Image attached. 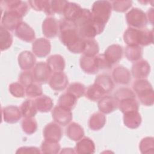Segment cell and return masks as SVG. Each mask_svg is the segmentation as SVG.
<instances>
[{
	"mask_svg": "<svg viewBox=\"0 0 154 154\" xmlns=\"http://www.w3.org/2000/svg\"><path fill=\"white\" fill-rule=\"evenodd\" d=\"M59 28L60 40L68 50L73 54L82 53L84 39L79 35L75 25L64 19L59 22Z\"/></svg>",
	"mask_w": 154,
	"mask_h": 154,
	"instance_id": "6da1fadb",
	"label": "cell"
},
{
	"mask_svg": "<svg viewBox=\"0 0 154 154\" xmlns=\"http://www.w3.org/2000/svg\"><path fill=\"white\" fill-rule=\"evenodd\" d=\"M123 40L128 45L148 46L153 42V31L129 27L123 34Z\"/></svg>",
	"mask_w": 154,
	"mask_h": 154,
	"instance_id": "7a4b0ae2",
	"label": "cell"
},
{
	"mask_svg": "<svg viewBox=\"0 0 154 154\" xmlns=\"http://www.w3.org/2000/svg\"><path fill=\"white\" fill-rule=\"evenodd\" d=\"M132 88L139 100L145 106H152L154 102V92L151 84L144 79L135 81Z\"/></svg>",
	"mask_w": 154,
	"mask_h": 154,
	"instance_id": "3957f363",
	"label": "cell"
},
{
	"mask_svg": "<svg viewBox=\"0 0 154 154\" xmlns=\"http://www.w3.org/2000/svg\"><path fill=\"white\" fill-rule=\"evenodd\" d=\"M112 5L108 1H96L92 6L93 17L106 25L111 16Z\"/></svg>",
	"mask_w": 154,
	"mask_h": 154,
	"instance_id": "277c9868",
	"label": "cell"
},
{
	"mask_svg": "<svg viewBox=\"0 0 154 154\" xmlns=\"http://www.w3.org/2000/svg\"><path fill=\"white\" fill-rule=\"evenodd\" d=\"M127 23L131 28L143 29L147 24L146 14L141 9L133 8L126 14Z\"/></svg>",
	"mask_w": 154,
	"mask_h": 154,
	"instance_id": "5b68a950",
	"label": "cell"
},
{
	"mask_svg": "<svg viewBox=\"0 0 154 154\" xmlns=\"http://www.w3.org/2000/svg\"><path fill=\"white\" fill-rule=\"evenodd\" d=\"M52 72L47 63L43 61L37 63L32 72L34 81L39 84H46L49 82Z\"/></svg>",
	"mask_w": 154,
	"mask_h": 154,
	"instance_id": "8992f818",
	"label": "cell"
},
{
	"mask_svg": "<svg viewBox=\"0 0 154 154\" xmlns=\"http://www.w3.org/2000/svg\"><path fill=\"white\" fill-rule=\"evenodd\" d=\"M1 8L2 11L10 10L14 11L21 17L25 16L28 11V5L22 1H2L1 2Z\"/></svg>",
	"mask_w": 154,
	"mask_h": 154,
	"instance_id": "52a82bcc",
	"label": "cell"
},
{
	"mask_svg": "<svg viewBox=\"0 0 154 154\" xmlns=\"http://www.w3.org/2000/svg\"><path fill=\"white\" fill-rule=\"evenodd\" d=\"M22 22V17L13 11L5 10L1 19V26L8 31H13Z\"/></svg>",
	"mask_w": 154,
	"mask_h": 154,
	"instance_id": "ba28073f",
	"label": "cell"
},
{
	"mask_svg": "<svg viewBox=\"0 0 154 154\" xmlns=\"http://www.w3.org/2000/svg\"><path fill=\"white\" fill-rule=\"evenodd\" d=\"M43 132L45 140L54 142H59L63 134L61 126L56 122H51L47 124L45 126Z\"/></svg>",
	"mask_w": 154,
	"mask_h": 154,
	"instance_id": "9c48e42d",
	"label": "cell"
},
{
	"mask_svg": "<svg viewBox=\"0 0 154 154\" xmlns=\"http://www.w3.org/2000/svg\"><path fill=\"white\" fill-rule=\"evenodd\" d=\"M52 118L55 122L61 126H66L72 121L73 115L71 110L57 105L52 111Z\"/></svg>",
	"mask_w": 154,
	"mask_h": 154,
	"instance_id": "30bf717a",
	"label": "cell"
},
{
	"mask_svg": "<svg viewBox=\"0 0 154 154\" xmlns=\"http://www.w3.org/2000/svg\"><path fill=\"white\" fill-rule=\"evenodd\" d=\"M51 49L50 41L45 38L35 39L32 44L33 54L38 58H43L48 55Z\"/></svg>",
	"mask_w": 154,
	"mask_h": 154,
	"instance_id": "8fae6325",
	"label": "cell"
},
{
	"mask_svg": "<svg viewBox=\"0 0 154 154\" xmlns=\"http://www.w3.org/2000/svg\"><path fill=\"white\" fill-rule=\"evenodd\" d=\"M42 32L45 37L48 38L57 37L60 32L59 22L54 17H46L42 23Z\"/></svg>",
	"mask_w": 154,
	"mask_h": 154,
	"instance_id": "7c38bea8",
	"label": "cell"
},
{
	"mask_svg": "<svg viewBox=\"0 0 154 154\" xmlns=\"http://www.w3.org/2000/svg\"><path fill=\"white\" fill-rule=\"evenodd\" d=\"M15 35L25 42H32L35 40V34L34 29L26 22H22L16 28Z\"/></svg>",
	"mask_w": 154,
	"mask_h": 154,
	"instance_id": "4fadbf2b",
	"label": "cell"
},
{
	"mask_svg": "<svg viewBox=\"0 0 154 154\" xmlns=\"http://www.w3.org/2000/svg\"><path fill=\"white\" fill-rule=\"evenodd\" d=\"M150 72V66L145 60H140L133 64L131 69L132 75L134 78L144 79L147 78Z\"/></svg>",
	"mask_w": 154,
	"mask_h": 154,
	"instance_id": "5bb4252c",
	"label": "cell"
},
{
	"mask_svg": "<svg viewBox=\"0 0 154 154\" xmlns=\"http://www.w3.org/2000/svg\"><path fill=\"white\" fill-rule=\"evenodd\" d=\"M68 83V78L63 72L53 73L49 81L50 87L53 90L58 91L64 90L67 87Z\"/></svg>",
	"mask_w": 154,
	"mask_h": 154,
	"instance_id": "9a60e30c",
	"label": "cell"
},
{
	"mask_svg": "<svg viewBox=\"0 0 154 154\" xmlns=\"http://www.w3.org/2000/svg\"><path fill=\"white\" fill-rule=\"evenodd\" d=\"M2 115L4 121L10 124L19 122L22 116L20 108L16 105H9L2 108Z\"/></svg>",
	"mask_w": 154,
	"mask_h": 154,
	"instance_id": "2e32d148",
	"label": "cell"
},
{
	"mask_svg": "<svg viewBox=\"0 0 154 154\" xmlns=\"http://www.w3.org/2000/svg\"><path fill=\"white\" fill-rule=\"evenodd\" d=\"M79 64L81 69L87 74H96L99 70L96 55L88 57L82 55L79 59Z\"/></svg>",
	"mask_w": 154,
	"mask_h": 154,
	"instance_id": "e0dca14e",
	"label": "cell"
},
{
	"mask_svg": "<svg viewBox=\"0 0 154 154\" xmlns=\"http://www.w3.org/2000/svg\"><path fill=\"white\" fill-rule=\"evenodd\" d=\"M98 108L103 114H109L119 108V102L111 96H104L98 102Z\"/></svg>",
	"mask_w": 154,
	"mask_h": 154,
	"instance_id": "ac0fdd59",
	"label": "cell"
},
{
	"mask_svg": "<svg viewBox=\"0 0 154 154\" xmlns=\"http://www.w3.org/2000/svg\"><path fill=\"white\" fill-rule=\"evenodd\" d=\"M123 48L119 45L109 46L104 52V56L107 61L112 66L122 59L123 56Z\"/></svg>",
	"mask_w": 154,
	"mask_h": 154,
	"instance_id": "d6986e66",
	"label": "cell"
},
{
	"mask_svg": "<svg viewBox=\"0 0 154 154\" xmlns=\"http://www.w3.org/2000/svg\"><path fill=\"white\" fill-rule=\"evenodd\" d=\"M18 64L22 70H29L36 64L35 55L28 51H22L18 56Z\"/></svg>",
	"mask_w": 154,
	"mask_h": 154,
	"instance_id": "ffe728a7",
	"label": "cell"
},
{
	"mask_svg": "<svg viewBox=\"0 0 154 154\" xmlns=\"http://www.w3.org/2000/svg\"><path fill=\"white\" fill-rule=\"evenodd\" d=\"M112 76L116 83L122 85H127L131 80V72L123 66L115 67L112 70Z\"/></svg>",
	"mask_w": 154,
	"mask_h": 154,
	"instance_id": "44dd1931",
	"label": "cell"
},
{
	"mask_svg": "<svg viewBox=\"0 0 154 154\" xmlns=\"http://www.w3.org/2000/svg\"><path fill=\"white\" fill-rule=\"evenodd\" d=\"M75 151V153L79 154L94 153L95 152L94 143L91 138L84 137L76 144Z\"/></svg>",
	"mask_w": 154,
	"mask_h": 154,
	"instance_id": "7402d4cb",
	"label": "cell"
},
{
	"mask_svg": "<svg viewBox=\"0 0 154 154\" xmlns=\"http://www.w3.org/2000/svg\"><path fill=\"white\" fill-rule=\"evenodd\" d=\"M94 84L100 87L106 94L112 91L114 87L113 80L111 76L106 73L99 75L96 78Z\"/></svg>",
	"mask_w": 154,
	"mask_h": 154,
	"instance_id": "603a6c76",
	"label": "cell"
},
{
	"mask_svg": "<svg viewBox=\"0 0 154 154\" xmlns=\"http://www.w3.org/2000/svg\"><path fill=\"white\" fill-rule=\"evenodd\" d=\"M119 108L123 114L138 111L139 103L136 99V97H126L119 101Z\"/></svg>",
	"mask_w": 154,
	"mask_h": 154,
	"instance_id": "cb8c5ba5",
	"label": "cell"
},
{
	"mask_svg": "<svg viewBox=\"0 0 154 154\" xmlns=\"http://www.w3.org/2000/svg\"><path fill=\"white\" fill-rule=\"evenodd\" d=\"M46 63L52 72H63L65 68V61L64 58L59 54H55L49 56L46 60Z\"/></svg>",
	"mask_w": 154,
	"mask_h": 154,
	"instance_id": "d4e9b609",
	"label": "cell"
},
{
	"mask_svg": "<svg viewBox=\"0 0 154 154\" xmlns=\"http://www.w3.org/2000/svg\"><path fill=\"white\" fill-rule=\"evenodd\" d=\"M142 122L141 117L138 111H132L124 114V125L130 129H137Z\"/></svg>",
	"mask_w": 154,
	"mask_h": 154,
	"instance_id": "484cf974",
	"label": "cell"
},
{
	"mask_svg": "<svg viewBox=\"0 0 154 154\" xmlns=\"http://www.w3.org/2000/svg\"><path fill=\"white\" fill-rule=\"evenodd\" d=\"M66 135L72 140L79 141L84 135L83 128L76 122L70 123L66 129Z\"/></svg>",
	"mask_w": 154,
	"mask_h": 154,
	"instance_id": "4316f807",
	"label": "cell"
},
{
	"mask_svg": "<svg viewBox=\"0 0 154 154\" xmlns=\"http://www.w3.org/2000/svg\"><path fill=\"white\" fill-rule=\"evenodd\" d=\"M106 117L102 112H94L90 117L88 125L90 129L93 131H99L105 125Z\"/></svg>",
	"mask_w": 154,
	"mask_h": 154,
	"instance_id": "83f0119b",
	"label": "cell"
},
{
	"mask_svg": "<svg viewBox=\"0 0 154 154\" xmlns=\"http://www.w3.org/2000/svg\"><path fill=\"white\" fill-rule=\"evenodd\" d=\"M35 103L37 111L41 112H47L50 111L54 106L52 99L46 95H41L35 99Z\"/></svg>",
	"mask_w": 154,
	"mask_h": 154,
	"instance_id": "f1b7e54d",
	"label": "cell"
},
{
	"mask_svg": "<svg viewBox=\"0 0 154 154\" xmlns=\"http://www.w3.org/2000/svg\"><path fill=\"white\" fill-rule=\"evenodd\" d=\"M77 98L69 92H66L61 94L58 99V105L64 108L72 110L73 109L77 102Z\"/></svg>",
	"mask_w": 154,
	"mask_h": 154,
	"instance_id": "f546056e",
	"label": "cell"
},
{
	"mask_svg": "<svg viewBox=\"0 0 154 154\" xmlns=\"http://www.w3.org/2000/svg\"><path fill=\"white\" fill-rule=\"evenodd\" d=\"M125 54L129 61L135 62L142 58L143 49L140 46L128 45L125 48Z\"/></svg>",
	"mask_w": 154,
	"mask_h": 154,
	"instance_id": "4dcf8cb0",
	"label": "cell"
},
{
	"mask_svg": "<svg viewBox=\"0 0 154 154\" xmlns=\"http://www.w3.org/2000/svg\"><path fill=\"white\" fill-rule=\"evenodd\" d=\"M20 109L22 115L25 118L33 117L36 115L37 112V109L35 103V101L31 99L25 100L21 104Z\"/></svg>",
	"mask_w": 154,
	"mask_h": 154,
	"instance_id": "1f68e13d",
	"label": "cell"
},
{
	"mask_svg": "<svg viewBox=\"0 0 154 154\" xmlns=\"http://www.w3.org/2000/svg\"><path fill=\"white\" fill-rule=\"evenodd\" d=\"M81 9V6L75 2H69L63 12L64 19L73 22Z\"/></svg>",
	"mask_w": 154,
	"mask_h": 154,
	"instance_id": "d6a6232c",
	"label": "cell"
},
{
	"mask_svg": "<svg viewBox=\"0 0 154 154\" xmlns=\"http://www.w3.org/2000/svg\"><path fill=\"white\" fill-rule=\"evenodd\" d=\"M106 93L103 90L95 84L90 85L85 91V97L91 101H99Z\"/></svg>",
	"mask_w": 154,
	"mask_h": 154,
	"instance_id": "836d02e7",
	"label": "cell"
},
{
	"mask_svg": "<svg viewBox=\"0 0 154 154\" xmlns=\"http://www.w3.org/2000/svg\"><path fill=\"white\" fill-rule=\"evenodd\" d=\"M84 48L83 55L88 57H94L97 55L99 51L98 43L94 38L84 39Z\"/></svg>",
	"mask_w": 154,
	"mask_h": 154,
	"instance_id": "e575fe53",
	"label": "cell"
},
{
	"mask_svg": "<svg viewBox=\"0 0 154 154\" xmlns=\"http://www.w3.org/2000/svg\"><path fill=\"white\" fill-rule=\"evenodd\" d=\"M28 3L31 7L34 10L37 11H43L46 15H52L51 10V1H29Z\"/></svg>",
	"mask_w": 154,
	"mask_h": 154,
	"instance_id": "d590c367",
	"label": "cell"
},
{
	"mask_svg": "<svg viewBox=\"0 0 154 154\" xmlns=\"http://www.w3.org/2000/svg\"><path fill=\"white\" fill-rule=\"evenodd\" d=\"M0 43L1 51L8 49L13 43V37L11 33L2 26H0Z\"/></svg>",
	"mask_w": 154,
	"mask_h": 154,
	"instance_id": "8d00e7d4",
	"label": "cell"
},
{
	"mask_svg": "<svg viewBox=\"0 0 154 154\" xmlns=\"http://www.w3.org/2000/svg\"><path fill=\"white\" fill-rule=\"evenodd\" d=\"M60 150L58 142H54L45 140L41 144L40 151L43 153H58Z\"/></svg>",
	"mask_w": 154,
	"mask_h": 154,
	"instance_id": "74e56055",
	"label": "cell"
},
{
	"mask_svg": "<svg viewBox=\"0 0 154 154\" xmlns=\"http://www.w3.org/2000/svg\"><path fill=\"white\" fill-rule=\"evenodd\" d=\"M21 125L23 131L28 135L34 134L37 129V123L32 117L23 119Z\"/></svg>",
	"mask_w": 154,
	"mask_h": 154,
	"instance_id": "f35d334b",
	"label": "cell"
},
{
	"mask_svg": "<svg viewBox=\"0 0 154 154\" xmlns=\"http://www.w3.org/2000/svg\"><path fill=\"white\" fill-rule=\"evenodd\" d=\"M139 149L142 153H153L154 138L151 137L143 138L140 143Z\"/></svg>",
	"mask_w": 154,
	"mask_h": 154,
	"instance_id": "ab89813d",
	"label": "cell"
},
{
	"mask_svg": "<svg viewBox=\"0 0 154 154\" xmlns=\"http://www.w3.org/2000/svg\"><path fill=\"white\" fill-rule=\"evenodd\" d=\"M85 91L86 88L85 85L82 83L77 82L72 83L67 88V91L72 93L77 99L85 95Z\"/></svg>",
	"mask_w": 154,
	"mask_h": 154,
	"instance_id": "60d3db41",
	"label": "cell"
},
{
	"mask_svg": "<svg viewBox=\"0 0 154 154\" xmlns=\"http://www.w3.org/2000/svg\"><path fill=\"white\" fill-rule=\"evenodd\" d=\"M43 90L38 83H32L26 87L25 94L29 98H35L42 95Z\"/></svg>",
	"mask_w": 154,
	"mask_h": 154,
	"instance_id": "b9f144b4",
	"label": "cell"
},
{
	"mask_svg": "<svg viewBox=\"0 0 154 154\" xmlns=\"http://www.w3.org/2000/svg\"><path fill=\"white\" fill-rule=\"evenodd\" d=\"M8 90L10 94L15 97H23L25 94L24 86L20 82H13L9 85Z\"/></svg>",
	"mask_w": 154,
	"mask_h": 154,
	"instance_id": "7bdbcfd3",
	"label": "cell"
},
{
	"mask_svg": "<svg viewBox=\"0 0 154 154\" xmlns=\"http://www.w3.org/2000/svg\"><path fill=\"white\" fill-rule=\"evenodd\" d=\"M111 3L113 10L119 13L126 11L132 5V1H114Z\"/></svg>",
	"mask_w": 154,
	"mask_h": 154,
	"instance_id": "ee69618b",
	"label": "cell"
},
{
	"mask_svg": "<svg viewBox=\"0 0 154 154\" xmlns=\"http://www.w3.org/2000/svg\"><path fill=\"white\" fill-rule=\"evenodd\" d=\"M68 2L69 1H51V10L52 15H54L55 13L59 14H63Z\"/></svg>",
	"mask_w": 154,
	"mask_h": 154,
	"instance_id": "f6af8a7d",
	"label": "cell"
},
{
	"mask_svg": "<svg viewBox=\"0 0 154 154\" xmlns=\"http://www.w3.org/2000/svg\"><path fill=\"white\" fill-rule=\"evenodd\" d=\"M114 98L118 101L130 97H136L135 93L130 88L123 87L118 89L114 94Z\"/></svg>",
	"mask_w": 154,
	"mask_h": 154,
	"instance_id": "bcb514c9",
	"label": "cell"
},
{
	"mask_svg": "<svg viewBox=\"0 0 154 154\" xmlns=\"http://www.w3.org/2000/svg\"><path fill=\"white\" fill-rule=\"evenodd\" d=\"M18 79L19 82L26 87L34 83V81L32 73L29 70H24L20 73Z\"/></svg>",
	"mask_w": 154,
	"mask_h": 154,
	"instance_id": "7dc6e473",
	"label": "cell"
},
{
	"mask_svg": "<svg viewBox=\"0 0 154 154\" xmlns=\"http://www.w3.org/2000/svg\"><path fill=\"white\" fill-rule=\"evenodd\" d=\"M97 64L100 69H109L112 66L105 58L103 54L96 55Z\"/></svg>",
	"mask_w": 154,
	"mask_h": 154,
	"instance_id": "c3c4849f",
	"label": "cell"
},
{
	"mask_svg": "<svg viewBox=\"0 0 154 154\" xmlns=\"http://www.w3.org/2000/svg\"><path fill=\"white\" fill-rule=\"evenodd\" d=\"M16 153H40V149L33 146L21 147L16 152Z\"/></svg>",
	"mask_w": 154,
	"mask_h": 154,
	"instance_id": "681fc988",
	"label": "cell"
},
{
	"mask_svg": "<svg viewBox=\"0 0 154 154\" xmlns=\"http://www.w3.org/2000/svg\"><path fill=\"white\" fill-rule=\"evenodd\" d=\"M147 19H149V20L150 21L151 23H153V8H150L148 10L147 13Z\"/></svg>",
	"mask_w": 154,
	"mask_h": 154,
	"instance_id": "f907efd6",
	"label": "cell"
},
{
	"mask_svg": "<svg viewBox=\"0 0 154 154\" xmlns=\"http://www.w3.org/2000/svg\"><path fill=\"white\" fill-rule=\"evenodd\" d=\"M61 153H75V149H72V148H64L61 152H60Z\"/></svg>",
	"mask_w": 154,
	"mask_h": 154,
	"instance_id": "816d5d0a",
	"label": "cell"
}]
</instances>
